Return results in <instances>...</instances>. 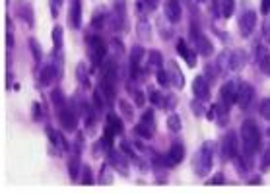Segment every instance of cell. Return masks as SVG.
<instances>
[{
  "instance_id": "7c38bea8",
  "label": "cell",
  "mask_w": 270,
  "mask_h": 194,
  "mask_svg": "<svg viewBox=\"0 0 270 194\" xmlns=\"http://www.w3.org/2000/svg\"><path fill=\"white\" fill-rule=\"evenodd\" d=\"M193 95H195V99H201V101L210 99V82L204 76H197L193 80Z\"/></svg>"
},
{
  "instance_id": "7bdbcfd3",
  "label": "cell",
  "mask_w": 270,
  "mask_h": 194,
  "mask_svg": "<svg viewBox=\"0 0 270 194\" xmlns=\"http://www.w3.org/2000/svg\"><path fill=\"white\" fill-rule=\"evenodd\" d=\"M191 109L195 111V115H197V117H204V115L208 113V111L202 107V101H201V99H195V101L191 103Z\"/></svg>"
},
{
  "instance_id": "83f0119b",
  "label": "cell",
  "mask_w": 270,
  "mask_h": 194,
  "mask_svg": "<svg viewBox=\"0 0 270 194\" xmlns=\"http://www.w3.org/2000/svg\"><path fill=\"white\" fill-rule=\"evenodd\" d=\"M113 183V167L109 163H103L99 169V185H111Z\"/></svg>"
},
{
  "instance_id": "e0dca14e",
  "label": "cell",
  "mask_w": 270,
  "mask_h": 194,
  "mask_svg": "<svg viewBox=\"0 0 270 194\" xmlns=\"http://www.w3.org/2000/svg\"><path fill=\"white\" fill-rule=\"evenodd\" d=\"M177 53L181 55V59H185V63L191 66V68H195L197 66V51H193L189 45L185 43V39H177Z\"/></svg>"
},
{
  "instance_id": "8992f818",
  "label": "cell",
  "mask_w": 270,
  "mask_h": 194,
  "mask_svg": "<svg viewBox=\"0 0 270 194\" xmlns=\"http://www.w3.org/2000/svg\"><path fill=\"white\" fill-rule=\"evenodd\" d=\"M107 163L113 167V171H117L121 177H129L131 169H129V159H127V153L123 150H111L107 151Z\"/></svg>"
},
{
  "instance_id": "2e32d148",
  "label": "cell",
  "mask_w": 270,
  "mask_h": 194,
  "mask_svg": "<svg viewBox=\"0 0 270 194\" xmlns=\"http://www.w3.org/2000/svg\"><path fill=\"white\" fill-rule=\"evenodd\" d=\"M97 89H99V91H101V95L105 97V103H107V105H111L113 101L117 99L115 82L109 80V78H101V76H99V86H97Z\"/></svg>"
},
{
  "instance_id": "f35d334b",
  "label": "cell",
  "mask_w": 270,
  "mask_h": 194,
  "mask_svg": "<svg viewBox=\"0 0 270 194\" xmlns=\"http://www.w3.org/2000/svg\"><path fill=\"white\" fill-rule=\"evenodd\" d=\"M148 97H150V103H152V105H156V107L163 109V97H165L163 93H159V91H156V89H152Z\"/></svg>"
},
{
  "instance_id": "816d5d0a",
  "label": "cell",
  "mask_w": 270,
  "mask_h": 194,
  "mask_svg": "<svg viewBox=\"0 0 270 194\" xmlns=\"http://www.w3.org/2000/svg\"><path fill=\"white\" fill-rule=\"evenodd\" d=\"M33 119H35V121L41 119V105H39V103H33Z\"/></svg>"
},
{
  "instance_id": "f907efd6",
  "label": "cell",
  "mask_w": 270,
  "mask_h": 194,
  "mask_svg": "<svg viewBox=\"0 0 270 194\" xmlns=\"http://www.w3.org/2000/svg\"><path fill=\"white\" fill-rule=\"evenodd\" d=\"M261 12H263L265 16H269L270 14V0H263V2H261Z\"/></svg>"
},
{
  "instance_id": "484cf974",
  "label": "cell",
  "mask_w": 270,
  "mask_h": 194,
  "mask_svg": "<svg viewBox=\"0 0 270 194\" xmlns=\"http://www.w3.org/2000/svg\"><path fill=\"white\" fill-rule=\"evenodd\" d=\"M51 103H53V107L57 109V111H61L63 107H67L68 105V99H67V95H65V91L63 89H53L51 91Z\"/></svg>"
},
{
  "instance_id": "9c48e42d",
  "label": "cell",
  "mask_w": 270,
  "mask_h": 194,
  "mask_svg": "<svg viewBox=\"0 0 270 194\" xmlns=\"http://www.w3.org/2000/svg\"><path fill=\"white\" fill-rule=\"evenodd\" d=\"M255 27H257V12L255 10H245L239 16V35L247 39V37L253 35Z\"/></svg>"
},
{
  "instance_id": "4316f807",
  "label": "cell",
  "mask_w": 270,
  "mask_h": 194,
  "mask_svg": "<svg viewBox=\"0 0 270 194\" xmlns=\"http://www.w3.org/2000/svg\"><path fill=\"white\" fill-rule=\"evenodd\" d=\"M76 80L80 82V86L90 89V74H88V66L84 63H78L76 65Z\"/></svg>"
},
{
  "instance_id": "9f6ffc18",
  "label": "cell",
  "mask_w": 270,
  "mask_h": 194,
  "mask_svg": "<svg viewBox=\"0 0 270 194\" xmlns=\"http://www.w3.org/2000/svg\"><path fill=\"white\" fill-rule=\"evenodd\" d=\"M267 134H269V138H270V127H269V130H267Z\"/></svg>"
},
{
  "instance_id": "d6986e66",
  "label": "cell",
  "mask_w": 270,
  "mask_h": 194,
  "mask_svg": "<svg viewBox=\"0 0 270 194\" xmlns=\"http://www.w3.org/2000/svg\"><path fill=\"white\" fill-rule=\"evenodd\" d=\"M255 59H257L259 68H261L265 74H269L270 76V49L269 47L259 45V47H257V55H255Z\"/></svg>"
},
{
  "instance_id": "ee69618b",
  "label": "cell",
  "mask_w": 270,
  "mask_h": 194,
  "mask_svg": "<svg viewBox=\"0 0 270 194\" xmlns=\"http://www.w3.org/2000/svg\"><path fill=\"white\" fill-rule=\"evenodd\" d=\"M175 105H177V97H175V95H171V93H169V95H165V97H163V109H165V111L175 109Z\"/></svg>"
},
{
  "instance_id": "ffe728a7",
  "label": "cell",
  "mask_w": 270,
  "mask_h": 194,
  "mask_svg": "<svg viewBox=\"0 0 270 194\" xmlns=\"http://www.w3.org/2000/svg\"><path fill=\"white\" fill-rule=\"evenodd\" d=\"M183 159H185V146H183L181 142H173L169 151H167V161H169V165H171V167H177Z\"/></svg>"
},
{
  "instance_id": "7402d4cb",
  "label": "cell",
  "mask_w": 270,
  "mask_h": 194,
  "mask_svg": "<svg viewBox=\"0 0 270 194\" xmlns=\"http://www.w3.org/2000/svg\"><path fill=\"white\" fill-rule=\"evenodd\" d=\"M103 134H107V136L123 134V121H121L115 113H109V115H107V123H105V130H103Z\"/></svg>"
},
{
  "instance_id": "44dd1931",
  "label": "cell",
  "mask_w": 270,
  "mask_h": 194,
  "mask_svg": "<svg viewBox=\"0 0 270 194\" xmlns=\"http://www.w3.org/2000/svg\"><path fill=\"white\" fill-rule=\"evenodd\" d=\"M82 157H80V151H72V155L68 157V175L72 181H78L80 177V171H82Z\"/></svg>"
},
{
  "instance_id": "bcb514c9",
  "label": "cell",
  "mask_w": 270,
  "mask_h": 194,
  "mask_svg": "<svg viewBox=\"0 0 270 194\" xmlns=\"http://www.w3.org/2000/svg\"><path fill=\"white\" fill-rule=\"evenodd\" d=\"M224 183H225L224 173H216L214 177H210V179H208V183H206V185H224Z\"/></svg>"
},
{
  "instance_id": "6da1fadb",
  "label": "cell",
  "mask_w": 270,
  "mask_h": 194,
  "mask_svg": "<svg viewBox=\"0 0 270 194\" xmlns=\"http://www.w3.org/2000/svg\"><path fill=\"white\" fill-rule=\"evenodd\" d=\"M241 142H243V151L247 157H253L261 144H263V134H261V129L255 121L247 119L243 125H241Z\"/></svg>"
},
{
  "instance_id": "74e56055",
  "label": "cell",
  "mask_w": 270,
  "mask_h": 194,
  "mask_svg": "<svg viewBox=\"0 0 270 194\" xmlns=\"http://www.w3.org/2000/svg\"><path fill=\"white\" fill-rule=\"evenodd\" d=\"M156 80H158V84L161 87H167V86H169V76H167V70H165L163 66L156 70Z\"/></svg>"
},
{
  "instance_id": "f5cc1de1",
  "label": "cell",
  "mask_w": 270,
  "mask_h": 194,
  "mask_svg": "<svg viewBox=\"0 0 270 194\" xmlns=\"http://www.w3.org/2000/svg\"><path fill=\"white\" fill-rule=\"evenodd\" d=\"M6 45H8V49H12V31L8 29V33H6Z\"/></svg>"
},
{
  "instance_id": "52a82bcc",
  "label": "cell",
  "mask_w": 270,
  "mask_h": 194,
  "mask_svg": "<svg viewBox=\"0 0 270 194\" xmlns=\"http://www.w3.org/2000/svg\"><path fill=\"white\" fill-rule=\"evenodd\" d=\"M239 153V142H237V134L233 130H229L222 140V146H220V155H222V161H233V157Z\"/></svg>"
},
{
  "instance_id": "277c9868",
  "label": "cell",
  "mask_w": 270,
  "mask_h": 194,
  "mask_svg": "<svg viewBox=\"0 0 270 194\" xmlns=\"http://www.w3.org/2000/svg\"><path fill=\"white\" fill-rule=\"evenodd\" d=\"M189 33H191V39H193V45H195V51H197L199 55H202V57H212V55H214V45H212V41L201 31V27H199L197 23H191Z\"/></svg>"
},
{
  "instance_id": "f1b7e54d",
  "label": "cell",
  "mask_w": 270,
  "mask_h": 194,
  "mask_svg": "<svg viewBox=\"0 0 270 194\" xmlns=\"http://www.w3.org/2000/svg\"><path fill=\"white\" fill-rule=\"evenodd\" d=\"M133 132H135V136H138V138H142V140H152L154 138V129H150V127H146V125H136L135 129H133Z\"/></svg>"
},
{
  "instance_id": "ac0fdd59",
  "label": "cell",
  "mask_w": 270,
  "mask_h": 194,
  "mask_svg": "<svg viewBox=\"0 0 270 194\" xmlns=\"http://www.w3.org/2000/svg\"><path fill=\"white\" fill-rule=\"evenodd\" d=\"M125 87H127V93L133 97V101H135L136 107H144L146 105V95H144V91L142 89H138V86H136V80H127V84H125Z\"/></svg>"
},
{
  "instance_id": "b9f144b4",
  "label": "cell",
  "mask_w": 270,
  "mask_h": 194,
  "mask_svg": "<svg viewBox=\"0 0 270 194\" xmlns=\"http://www.w3.org/2000/svg\"><path fill=\"white\" fill-rule=\"evenodd\" d=\"M121 150L125 151V153H127V155H129V157H131V159H135V161H136L135 146H133V144H131V142H127V140H123V142H121Z\"/></svg>"
},
{
  "instance_id": "c3c4849f",
  "label": "cell",
  "mask_w": 270,
  "mask_h": 194,
  "mask_svg": "<svg viewBox=\"0 0 270 194\" xmlns=\"http://www.w3.org/2000/svg\"><path fill=\"white\" fill-rule=\"evenodd\" d=\"M158 25H159V33L163 35V39H169V37H171V31L167 29V25H165V23H161V20L158 22Z\"/></svg>"
},
{
  "instance_id": "9a60e30c",
  "label": "cell",
  "mask_w": 270,
  "mask_h": 194,
  "mask_svg": "<svg viewBox=\"0 0 270 194\" xmlns=\"http://www.w3.org/2000/svg\"><path fill=\"white\" fill-rule=\"evenodd\" d=\"M163 14H165L167 22H171V23L179 22L181 16H183L179 0H165V4H163Z\"/></svg>"
},
{
  "instance_id": "f546056e",
  "label": "cell",
  "mask_w": 270,
  "mask_h": 194,
  "mask_svg": "<svg viewBox=\"0 0 270 194\" xmlns=\"http://www.w3.org/2000/svg\"><path fill=\"white\" fill-rule=\"evenodd\" d=\"M105 23H107L105 12H103V10H95L93 16H91V27H93V29H103Z\"/></svg>"
},
{
  "instance_id": "7dc6e473",
  "label": "cell",
  "mask_w": 270,
  "mask_h": 194,
  "mask_svg": "<svg viewBox=\"0 0 270 194\" xmlns=\"http://www.w3.org/2000/svg\"><path fill=\"white\" fill-rule=\"evenodd\" d=\"M61 2H63V0H51V14H53V18H57V16H59Z\"/></svg>"
},
{
  "instance_id": "6f0895ef",
  "label": "cell",
  "mask_w": 270,
  "mask_h": 194,
  "mask_svg": "<svg viewBox=\"0 0 270 194\" xmlns=\"http://www.w3.org/2000/svg\"><path fill=\"white\" fill-rule=\"evenodd\" d=\"M199 2H204V0H199Z\"/></svg>"
},
{
  "instance_id": "1f68e13d",
  "label": "cell",
  "mask_w": 270,
  "mask_h": 194,
  "mask_svg": "<svg viewBox=\"0 0 270 194\" xmlns=\"http://www.w3.org/2000/svg\"><path fill=\"white\" fill-rule=\"evenodd\" d=\"M165 125H167V129L171 130V132H175V134L183 130V123H181V117L177 115V113H171V115L167 117Z\"/></svg>"
},
{
  "instance_id": "30bf717a",
  "label": "cell",
  "mask_w": 270,
  "mask_h": 194,
  "mask_svg": "<svg viewBox=\"0 0 270 194\" xmlns=\"http://www.w3.org/2000/svg\"><path fill=\"white\" fill-rule=\"evenodd\" d=\"M255 99V87L251 86L249 82H239L237 86V97L235 103L239 105V109H247Z\"/></svg>"
},
{
  "instance_id": "8fae6325",
  "label": "cell",
  "mask_w": 270,
  "mask_h": 194,
  "mask_svg": "<svg viewBox=\"0 0 270 194\" xmlns=\"http://www.w3.org/2000/svg\"><path fill=\"white\" fill-rule=\"evenodd\" d=\"M165 70H167V76H169V86H173L175 89H183V86H185V76H183V72H181V68L177 66V63L175 61H167Z\"/></svg>"
},
{
  "instance_id": "603a6c76",
  "label": "cell",
  "mask_w": 270,
  "mask_h": 194,
  "mask_svg": "<svg viewBox=\"0 0 270 194\" xmlns=\"http://www.w3.org/2000/svg\"><path fill=\"white\" fill-rule=\"evenodd\" d=\"M82 25V2L80 0H72L70 6V27L72 29H80Z\"/></svg>"
},
{
  "instance_id": "4fadbf2b",
  "label": "cell",
  "mask_w": 270,
  "mask_h": 194,
  "mask_svg": "<svg viewBox=\"0 0 270 194\" xmlns=\"http://www.w3.org/2000/svg\"><path fill=\"white\" fill-rule=\"evenodd\" d=\"M16 16L27 27H33V6L29 2H25V0H18L16 2Z\"/></svg>"
},
{
  "instance_id": "e575fe53",
  "label": "cell",
  "mask_w": 270,
  "mask_h": 194,
  "mask_svg": "<svg viewBox=\"0 0 270 194\" xmlns=\"http://www.w3.org/2000/svg\"><path fill=\"white\" fill-rule=\"evenodd\" d=\"M140 123H142V125H146V127H150V129L156 130V121H154V111H152V109H146V111L142 113V117H140Z\"/></svg>"
},
{
  "instance_id": "7a4b0ae2",
  "label": "cell",
  "mask_w": 270,
  "mask_h": 194,
  "mask_svg": "<svg viewBox=\"0 0 270 194\" xmlns=\"http://www.w3.org/2000/svg\"><path fill=\"white\" fill-rule=\"evenodd\" d=\"M214 165V142H204L193 157V169L197 177H206Z\"/></svg>"
},
{
  "instance_id": "4dcf8cb0",
  "label": "cell",
  "mask_w": 270,
  "mask_h": 194,
  "mask_svg": "<svg viewBox=\"0 0 270 194\" xmlns=\"http://www.w3.org/2000/svg\"><path fill=\"white\" fill-rule=\"evenodd\" d=\"M63 43H65V29L61 25H55L53 29V45L55 51H63Z\"/></svg>"
},
{
  "instance_id": "5bb4252c",
  "label": "cell",
  "mask_w": 270,
  "mask_h": 194,
  "mask_svg": "<svg viewBox=\"0 0 270 194\" xmlns=\"http://www.w3.org/2000/svg\"><path fill=\"white\" fill-rule=\"evenodd\" d=\"M59 76H61L59 66L55 63H51V65L43 66V70L39 72V84L41 86H53V82L59 80Z\"/></svg>"
},
{
  "instance_id": "d4e9b609",
  "label": "cell",
  "mask_w": 270,
  "mask_h": 194,
  "mask_svg": "<svg viewBox=\"0 0 270 194\" xmlns=\"http://www.w3.org/2000/svg\"><path fill=\"white\" fill-rule=\"evenodd\" d=\"M136 35L142 41H150L152 39V27H150L148 20H144V18L138 20V23H136Z\"/></svg>"
},
{
  "instance_id": "ba28073f",
  "label": "cell",
  "mask_w": 270,
  "mask_h": 194,
  "mask_svg": "<svg viewBox=\"0 0 270 194\" xmlns=\"http://www.w3.org/2000/svg\"><path fill=\"white\" fill-rule=\"evenodd\" d=\"M57 113H59V121H61L63 130H67V132H76L78 130V119H80V115L72 109L70 103H68L67 107L61 109V111H57Z\"/></svg>"
},
{
  "instance_id": "836d02e7",
  "label": "cell",
  "mask_w": 270,
  "mask_h": 194,
  "mask_svg": "<svg viewBox=\"0 0 270 194\" xmlns=\"http://www.w3.org/2000/svg\"><path fill=\"white\" fill-rule=\"evenodd\" d=\"M27 43H29V49H31L33 61H35V63L39 65V63L43 61V49H41V45H39V41H37V39H29Z\"/></svg>"
},
{
  "instance_id": "3957f363",
  "label": "cell",
  "mask_w": 270,
  "mask_h": 194,
  "mask_svg": "<svg viewBox=\"0 0 270 194\" xmlns=\"http://www.w3.org/2000/svg\"><path fill=\"white\" fill-rule=\"evenodd\" d=\"M86 49H88V59L93 66H101V63L107 57V45L99 35H88L86 37Z\"/></svg>"
},
{
  "instance_id": "ab89813d",
  "label": "cell",
  "mask_w": 270,
  "mask_h": 194,
  "mask_svg": "<svg viewBox=\"0 0 270 194\" xmlns=\"http://www.w3.org/2000/svg\"><path fill=\"white\" fill-rule=\"evenodd\" d=\"M270 169V144L267 146V150L263 153V159H261V171L267 173Z\"/></svg>"
},
{
  "instance_id": "db71d44e",
  "label": "cell",
  "mask_w": 270,
  "mask_h": 194,
  "mask_svg": "<svg viewBox=\"0 0 270 194\" xmlns=\"http://www.w3.org/2000/svg\"><path fill=\"white\" fill-rule=\"evenodd\" d=\"M144 2H146L152 10H154V8H158V4H159V0H144Z\"/></svg>"
},
{
  "instance_id": "f6af8a7d",
  "label": "cell",
  "mask_w": 270,
  "mask_h": 194,
  "mask_svg": "<svg viewBox=\"0 0 270 194\" xmlns=\"http://www.w3.org/2000/svg\"><path fill=\"white\" fill-rule=\"evenodd\" d=\"M261 117L270 121V97H267V99L261 103Z\"/></svg>"
},
{
  "instance_id": "11a10c76",
  "label": "cell",
  "mask_w": 270,
  "mask_h": 194,
  "mask_svg": "<svg viewBox=\"0 0 270 194\" xmlns=\"http://www.w3.org/2000/svg\"><path fill=\"white\" fill-rule=\"evenodd\" d=\"M251 185H263V183H261V177H255V179H251Z\"/></svg>"
},
{
  "instance_id": "8d00e7d4",
  "label": "cell",
  "mask_w": 270,
  "mask_h": 194,
  "mask_svg": "<svg viewBox=\"0 0 270 194\" xmlns=\"http://www.w3.org/2000/svg\"><path fill=\"white\" fill-rule=\"evenodd\" d=\"M119 109H121V113L125 115V119L133 121V117H135V109L131 107V103H129L127 99H121V101H119Z\"/></svg>"
},
{
  "instance_id": "5b68a950",
  "label": "cell",
  "mask_w": 270,
  "mask_h": 194,
  "mask_svg": "<svg viewBox=\"0 0 270 194\" xmlns=\"http://www.w3.org/2000/svg\"><path fill=\"white\" fill-rule=\"evenodd\" d=\"M237 82H233V80H229V82H225L222 89H220V103L216 105V111L222 115V113H229V109L231 105L235 103V97H237Z\"/></svg>"
},
{
  "instance_id": "cb8c5ba5",
  "label": "cell",
  "mask_w": 270,
  "mask_h": 194,
  "mask_svg": "<svg viewBox=\"0 0 270 194\" xmlns=\"http://www.w3.org/2000/svg\"><path fill=\"white\" fill-rule=\"evenodd\" d=\"M216 2V12L222 18H229L235 10V0H214Z\"/></svg>"
},
{
  "instance_id": "60d3db41",
  "label": "cell",
  "mask_w": 270,
  "mask_h": 194,
  "mask_svg": "<svg viewBox=\"0 0 270 194\" xmlns=\"http://www.w3.org/2000/svg\"><path fill=\"white\" fill-rule=\"evenodd\" d=\"M111 47H113V51H115V57H117V59H119V57H125V47H123V43H121V39L113 37Z\"/></svg>"
},
{
  "instance_id": "d6a6232c",
  "label": "cell",
  "mask_w": 270,
  "mask_h": 194,
  "mask_svg": "<svg viewBox=\"0 0 270 194\" xmlns=\"http://www.w3.org/2000/svg\"><path fill=\"white\" fill-rule=\"evenodd\" d=\"M148 65H150V68H154V70L161 68L163 66V55L159 51H150L148 53Z\"/></svg>"
},
{
  "instance_id": "681fc988",
  "label": "cell",
  "mask_w": 270,
  "mask_h": 194,
  "mask_svg": "<svg viewBox=\"0 0 270 194\" xmlns=\"http://www.w3.org/2000/svg\"><path fill=\"white\" fill-rule=\"evenodd\" d=\"M263 31H265V39L270 43V20L267 18L265 20V23H263Z\"/></svg>"
},
{
  "instance_id": "d590c367",
  "label": "cell",
  "mask_w": 270,
  "mask_h": 194,
  "mask_svg": "<svg viewBox=\"0 0 270 194\" xmlns=\"http://www.w3.org/2000/svg\"><path fill=\"white\" fill-rule=\"evenodd\" d=\"M80 181L82 185H93V175H91V167L90 165H82V171H80Z\"/></svg>"
}]
</instances>
